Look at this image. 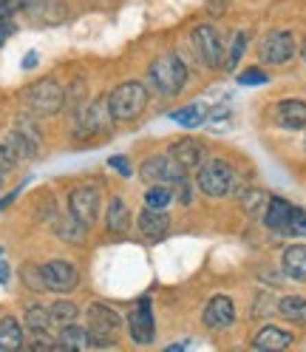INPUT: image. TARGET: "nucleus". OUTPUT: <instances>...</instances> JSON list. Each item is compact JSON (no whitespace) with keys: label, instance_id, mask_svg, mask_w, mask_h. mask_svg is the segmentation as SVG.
<instances>
[{"label":"nucleus","instance_id":"obj_15","mask_svg":"<svg viewBox=\"0 0 306 352\" xmlns=\"http://www.w3.org/2000/svg\"><path fill=\"white\" fill-rule=\"evenodd\" d=\"M170 157L176 160L185 170H193V168H199L202 165V157H204V148L202 142H196V140H179V142H173L170 145Z\"/></svg>","mask_w":306,"mask_h":352},{"label":"nucleus","instance_id":"obj_4","mask_svg":"<svg viewBox=\"0 0 306 352\" xmlns=\"http://www.w3.org/2000/svg\"><path fill=\"white\" fill-rule=\"evenodd\" d=\"M62 102H65V91L60 88V82L51 80V77L34 82L29 91H26V105H29V111L37 114V117L60 114L62 111Z\"/></svg>","mask_w":306,"mask_h":352},{"label":"nucleus","instance_id":"obj_24","mask_svg":"<svg viewBox=\"0 0 306 352\" xmlns=\"http://www.w3.org/2000/svg\"><path fill=\"white\" fill-rule=\"evenodd\" d=\"M57 236L62 241H69V245H82L85 241V225H80L74 216H60V222L54 225Z\"/></svg>","mask_w":306,"mask_h":352},{"label":"nucleus","instance_id":"obj_7","mask_svg":"<svg viewBox=\"0 0 306 352\" xmlns=\"http://www.w3.org/2000/svg\"><path fill=\"white\" fill-rule=\"evenodd\" d=\"M69 210H71V216L77 219L80 225L91 228L97 222V213H99V190L91 188V185L74 188L69 193Z\"/></svg>","mask_w":306,"mask_h":352},{"label":"nucleus","instance_id":"obj_12","mask_svg":"<svg viewBox=\"0 0 306 352\" xmlns=\"http://www.w3.org/2000/svg\"><path fill=\"white\" fill-rule=\"evenodd\" d=\"M128 329L130 338L137 344H150L153 341V313H150V301L142 298L128 316Z\"/></svg>","mask_w":306,"mask_h":352},{"label":"nucleus","instance_id":"obj_8","mask_svg":"<svg viewBox=\"0 0 306 352\" xmlns=\"http://www.w3.org/2000/svg\"><path fill=\"white\" fill-rule=\"evenodd\" d=\"M233 168H230V162H224V160H213V162H207L202 170H199V188L207 193V196H224V193H230V188H233Z\"/></svg>","mask_w":306,"mask_h":352},{"label":"nucleus","instance_id":"obj_38","mask_svg":"<svg viewBox=\"0 0 306 352\" xmlns=\"http://www.w3.org/2000/svg\"><path fill=\"white\" fill-rule=\"evenodd\" d=\"M9 281V264L3 258V253H0V284H6Z\"/></svg>","mask_w":306,"mask_h":352},{"label":"nucleus","instance_id":"obj_25","mask_svg":"<svg viewBox=\"0 0 306 352\" xmlns=\"http://www.w3.org/2000/svg\"><path fill=\"white\" fill-rule=\"evenodd\" d=\"M278 313L292 321V324H306V298H298V296H287L278 301Z\"/></svg>","mask_w":306,"mask_h":352},{"label":"nucleus","instance_id":"obj_18","mask_svg":"<svg viewBox=\"0 0 306 352\" xmlns=\"http://www.w3.org/2000/svg\"><path fill=\"white\" fill-rule=\"evenodd\" d=\"M290 216H292V205H290L287 199H281V196H270V202H267V213H264V222H267V228L281 230V233H287Z\"/></svg>","mask_w":306,"mask_h":352},{"label":"nucleus","instance_id":"obj_39","mask_svg":"<svg viewBox=\"0 0 306 352\" xmlns=\"http://www.w3.org/2000/svg\"><path fill=\"white\" fill-rule=\"evenodd\" d=\"M37 60H40V57H37V52H29V54L23 57V69H34Z\"/></svg>","mask_w":306,"mask_h":352},{"label":"nucleus","instance_id":"obj_19","mask_svg":"<svg viewBox=\"0 0 306 352\" xmlns=\"http://www.w3.org/2000/svg\"><path fill=\"white\" fill-rule=\"evenodd\" d=\"M91 338H89V329H82L77 324H65L60 329V338H57V349L62 352H77V349H89Z\"/></svg>","mask_w":306,"mask_h":352},{"label":"nucleus","instance_id":"obj_13","mask_svg":"<svg viewBox=\"0 0 306 352\" xmlns=\"http://www.w3.org/2000/svg\"><path fill=\"white\" fill-rule=\"evenodd\" d=\"M235 321V304L227 296H215L204 307V324L210 329H224Z\"/></svg>","mask_w":306,"mask_h":352},{"label":"nucleus","instance_id":"obj_23","mask_svg":"<svg viewBox=\"0 0 306 352\" xmlns=\"http://www.w3.org/2000/svg\"><path fill=\"white\" fill-rule=\"evenodd\" d=\"M51 316H49V307H40V304H32L26 307V327L29 333H43V336H51Z\"/></svg>","mask_w":306,"mask_h":352},{"label":"nucleus","instance_id":"obj_1","mask_svg":"<svg viewBox=\"0 0 306 352\" xmlns=\"http://www.w3.org/2000/svg\"><path fill=\"white\" fill-rule=\"evenodd\" d=\"M148 105V85L128 80L119 82L111 94H108V108H111V120L114 122H130L137 120Z\"/></svg>","mask_w":306,"mask_h":352},{"label":"nucleus","instance_id":"obj_17","mask_svg":"<svg viewBox=\"0 0 306 352\" xmlns=\"http://www.w3.org/2000/svg\"><path fill=\"white\" fill-rule=\"evenodd\" d=\"M278 122L287 131H298L306 125V102L303 100H283L278 105Z\"/></svg>","mask_w":306,"mask_h":352},{"label":"nucleus","instance_id":"obj_34","mask_svg":"<svg viewBox=\"0 0 306 352\" xmlns=\"http://www.w3.org/2000/svg\"><path fill=\"white\" fill-rule=\"evenodd\" d=\"M238 82L242 85H261V82H267V74L261 69H247V72L238 74Z\"/></svg>","mask_w":306,"mask_h":352},{"label":"nucleus","instance_id":"obj_16","mask_svg":"<svg viewBox=\"0 0 306 352\" xmlns=\"http://www.w3.org/2000/svg\"><path fill=\"white\" fill-rule=\"evenodd\" d=\"M292 344V333H287V329H281V327H261L255 338H252V346L255 349H287Z\"/></svg>","mask_w":306,"mask_h":352},{"label":"nucleus","instance_id":"obj_29","mask_svg":"<svg viewBox=\"0 0 306 352\" xmlns=\"http://www.w3.org/2000/svg\"><path fill=\"white\" fill-rule=\"evenodd\" d=\"M20 278H23V284H26L29 290H34V293L46 290V281H43V267H37V264H23Z\"/></svg>","mask_w":306,"mask_h":352},{"label":"nucleus","instance_id":"obj_14","mask_svg":"<svg viewBox=\"0 0 306 352\" xmlns=\"http://www.w3.org/2000/svg\"><path fill=\"white\" fill-rule=\"evenodd\" d=\"M139 230L148 241H162L170 230V219L156 208H145L139 216Z\"/></svg>","mask_w":306,"mask_h":352},{"label":"nucleus","instance_id":"obj_41","mask_svg":"<svg viewBox=\"0 0 306 352\" xmlns=\"http://www.w3.org/2000/svg\"><path fill=\"white\" fill-rule=\"evenodd\" d=\"M301 57H303V63H306V40H303V46H301Z\"/></svg>","mask_w":306,"mask_h":352},{"label":"nucleus","instance_id":"obj_11","mask_svg":"<svg viewBox=\"0 0 306 352\" xmlns=\"http://www.w3.org/2000/svg\"><path fill=\"white\" fill-rule=\"evenodd\" d=\"M193 49H196V54L202 57L204 65L218 69V63H222V40H218V32L210 23L196 26V32H193Z\"/></svg>","mask_w":306,"mask_h":352},{"label":"nucleus","instance_id":"obj_28","mask_svg":"<svg viewBox=\"0 0 306 352\" xmlns=\"http://www.w3.org/2000/svg\"><path fill=\"white\" fill-rule=\"evenodd\" d=\"M170 202H173V190H170L167 185H150L148 193H145V208L162 210V208H167Z\"/></svg>","mask_w":306,"mask_h":352},{"label":"nucleus","instance_id":"obj_26","mask_svg":"<svg viewBox=\"0 0 306 352\" xmlns=\"http://www.w3.org/2000/svg\"><path fill=\"white\" fill-rule=\"evenodd\" d=\"M204 117H207V108H204L202 102H193V105L182 108V111H173V114H170V120H173V122H179V125H185V128H196V125H202V122H204Z\"/></svg>","mask_w":306,"mask_h":352},{"label":"nucleus","instance_id":"obj_43","mask_svg":"<svg viewBox=\"0 0 306 352\" xmlns=\"http://www.w3.org/2000/svg\"><path fill=\"white\" fill-rule=\"evenodd\" d=\"M0 253H3V250H0Z\"/></svg>","mask_w":306,"mask_h":352},{"label":"nucleus","instance_id":"obj_32","mask_svg":"<svg viewBox=\"0 0 306 352\" xmlns=\"http://www.w3.org/2000/svg\"><path fill=\"white\" fill-rule=\"evenodd\" d=\"M14 165H17V157H14V151H12L9 140L3 137V140H0V173H6V170H12Z\"/></svg>","mask_w":306,"mask_h":352},{"label":"nucleus","instance_id":"obj_21","mask_svg":"<svg viewBox=\"0 0 306 352\" xmlns=\"http://www.w3.org/2000/svg\"><path fill=\"white\" fill-rule=\"evenodd\" d=\"M105 228L111 230V233H117V236L128 233V228H130V210H128L125 199H119V196H114L111 205H108V213H105Z\"/></svg>","mask_w":306,"mask_h":352},{"label":"nucleus","instance_id":"obj_6","mask_svg":"<svg viewBox=\"0 0 306 352\" xmlns=\"http://www.w3.org/2000/svg\"><path fill=\"white\" fill-rule=\"evenodd\" d=\"M77 117H80L77 134H74L77 140H89V137L99 134L102 128L111 125V108H108V97H97L91 105H85Z\"/></svg>","mask_w":306,"mask_h":352},{"label":"nucleus","instance_id":"obj_27","mask_svg":"<svg viewBox=\"0 0 306 352\" xmlns=\"http://www.w3.org/2000/svg\"><path fill=\"white\" fill-rule=\"evenodd\" d=\"M49 316H51L54 324L65 327V324H74V321H77L80 310H77V304H74V301H54V304L49 307Z\"/></svg>","mask_w":306,"mask_h":352},{"label":"nucleus","instance_id":"obj_5","mask_svg":"<svg viewBox=\"0 0 306 352\" xmlns=\"http://www.w3.org/2000/svg\"><path fill=\"white\" fill-rule=\"evenodd\" d=\"M43 281H46V290H51V293H71L80 284V273L71 261L51 258L43 264Z\"/></svg>","mask_w":306,"mask_h":352},{"label":"nucleus","instance_id":"obj_20","mask_svg":"<svg viewBox=\"0 0 306 352\" xmlns=\"http://www.w3.org/2000/svg\"><path fill=\"white\" fill-rule=\"evenodd\" d=\"M281 267L290 278L295 281H306V248L303 245H292L283 250V258H281Z\"/></svg>","mask_w":306,"mask_h":352},{"label":"nucleus","instance_id":"obj_3","mask_svg":"<svg viewBox=\"0 0 306 352\" xmlns=\"http://www.w3.org/2000/svg\"><path fill=\"white\" fill-rule=\"evenodd\" d=\"M122 329V318L114 307L108 304H91L89 307V338H91V346H114L117 344V336Z\"/></svg>","mask_w":306,"mask_h":352},{"label":"nucleus","instance_id":"obj_37","mask_svg":"<svg viewBox=\"0 0 306 352\" xmlns=\"http://www.w3.org/2000/svg\"><path fill=\"white\" fill-rule=\"evenodd\" d=\"M173 185L179 188V202H182V205H190V202H193V196H190V185H187L185 176H182V179H176Z\"/></svg>","mask_w":306,"mask_h":352},{"label":"nucleus","instance_id":"obj_30","mask_svg":"<svg viewBox=\"0 0 306 352\" xmlns=\"http://www.w3.org/2000/svg\"><path fill=\"white\" fill-rule=\"evenodd\" d=\"M244 49H247V34H235L233 49H230V54H227V60H224V69H230V72H233L235 65H238V60H242Z\"/></svg>","mask_w":306,"mask_h":352},{"label":"nucleus","instance_id":"obj_9","mask_svg":"<svg viewBox=\"0 0 306 352\" xmlns=\"http://www.w3.org/2000/svg\"><path fill=\"white\" fill-rule=\"evenodd\" d=\"M139 173H142V179H145V182L167 185V182L182 179V176H185V168L167 153V157H150V160H145L142 168H139Z\"/></svg>","mask_w":306,"mask_h":352},{"label":"nucleus","instance_id":"obj_33","mask_svg":"<svg viewBox=\"0 0 306 352\" xmlns=\"http://www.w3.org/2000/svg\"><path fill=\"white\" fill-rule=\"evenodd\" d=\"M242 199H244L247 213H258L261 205H267V202H270V196H267V193H261V190H250L247 196H242Z\"/></svg>","mask_w":306,"mask_h":352},{"label":"nucleus","instance_id":"obj_40","mask_svg":"<svg viewBox=\"0 0 306 352\" xmlns=\"http://www.w3.org/2000/svg\"><path fill=\"white\" fill-rule=\"evenodd\" d=\"M17 193H20V188H17V190H12V193H9V196H6V199H3V202H0V210H3V208H6V205H12V202H14V199H17Z\"/></svg>","mask_w":306,"mask_h":352},{"label":"nucleus","instance_id":"obj_10","mask_svg":"<svg viewBox=\"0 0 306 352\" xmlns=\"http://www.w3.org/2000/svg\"><path fill=\"white\" fill-rule=\"evenodd\" d=\"M295 54V37L292 32H270L267 40L261 43V60L270 65H283Z\"/></svg>","mask_w":306,"mask_h":352},{"label":"nucleus","instance_id":"obj_42","mask_svg":"<svg viewBox=\"0 0 306 352\" xmlns=\"http://www.w3.org/2000/svg\"><path fill=\"white\" fill-rule=\"evenodd\" d=\"M0 188H3V176H0Z\"/></svg>","mask_w":306,"mask_h":352},{"label":"nucleus","instance_id":"obj_31","mask_svg":"<svg viewBox=\"0 0 306 352\" xmlns=\"http://www.w3.org/2000/svg\"><path fill=\"white\" fill-rule=\"evenodd\" d=\"M287 233H290V236H306V210L292 208V216H290Z\"/></svg>","mask_w":306,"mask_h":352},{"label":"nucleus","instance_id":"obj_35","mask_svg":"<svg viewBox=\"0 0 306 352\" xmlns=\"http://www.w3.org/2000/svg\"><path fill=\"white\" fill-rule=\"evenodd\" d=\"M108 165H111L114 170H119V176H130V173H134V170H130L128 157H111V160H108Z\"/></svg>","mask_w":306,"mask_h":352},{"label":"nucleus","instance_id":"obj_2","mask_svg":"<svg viewBox=\"0 0 306 352\" xmlns=\"http://www.w3.org/2000/svg\"><path fill=\"white\" fill-rule=\"evenodd\" d=\"M148 82H150V88L156 94L176 97L185 88V82H187V69H185V63L179 57H170V54L156 57L150 63V69H148Z\"/></svg>","mask_w":306,"mask_h":352},{"label":"nucleus","instance_id":"obj_22","mask_svg":"<svg viewBox=\"0 0 306 352\" xmlns=\"http://www.w3.org/2000/svg\"><path fill=\"white\" fill-rule=\"evenodd\" d=\"M0 349H6V352L23 349V327L12 316L0 318Z\"/></svg>","mask_w":306,"mask_h":352},{"label":"nucleus","instance_id":"obj_36","mask_svg":"<svg viewBox=\"0 0 306 352\" xmlns=\"http://www.w3.org/2000/svg\"><path fill=\"white\" fill-rule=\"evenodd\" d=\"M14 34V23H12V17H0V46Z\"/></svg>","mask_w":306,"mask_h":352}]
</instances>
